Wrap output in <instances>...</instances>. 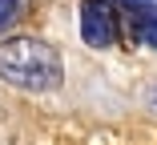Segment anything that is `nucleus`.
<instances>
[{
	"label": "nucleus",
	"mask_w": 157,
	"mask_h": 145,
	"mask_svg": "<svg viewBox=\"0 0 157 145\" xmlns=\"http://www.w3.org/2000/svg\"><path fill=\"white\" fill-rule=\"evenodd\" d=\"M65 77V61L48 40L36 36H12L0 40V81L28 93H48Z\"/></svg>",
	"instance_id": "obj_1"
},
{
	"label": "nucleus",
	"mask_w": 157,
	"mask_h": 145,
	"mask_svg": "<svg viewBox=\"0 0 157 145\" xmlns=\"http://www.w3.org/2000/svg\"><path fill=\"white\" fill-rule=\"evenodd\" d=\"M81 36L93 48H105L117 40V8L109 0H85L81 4Z\"/></svg>",
	"instance_id": "obj_2"
},
{
	"label": "nucleus",
	"mask_w": 157,
	"mask_h": 145,
	"mask_svg": "<svg viewBox=\"0 0 157 145\" xmlns=\"http://www.w3.org/2000/svg\"><path fill=\"white\" fill-rule=\"evenodd\" d=\"M125 32H129V40H145L157 48V0L125 4Z\"/></svg>",
	"instance_id": "obj_3"
},
{
	"label": "nucleus",
	"mask_w": 157,
	"mask_h": 145,
	"mask_svg": "<svg viewBox=\"0 0 157 145\" xmlns=\"http://www.w3.org/2000/svg\"><path fill=\"white\" fill-rule=\"evenodd\" d=\"M16 8H20V0H0V28L16 16Z\"/></svg>",
	"instance_id": "obj_4"
},
{
	"label": "nucleus",
	"mask_w": 157,
	"mask_h": 145,
	"mask_svg": "<svg viewBox=\"0 0 157 145\" xmlns=\"http://www.w3.org/2000/svg\"><path fill=\"white\" fill-rule=\"evenodd\" d=\"M125 4H137V0H125Z\"/></svg>",
	"instance_id": "obj_5"
}]
</instances>
